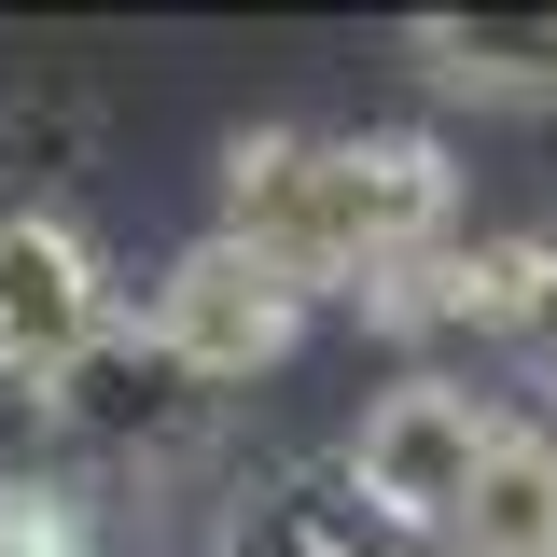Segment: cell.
Here are the masks:
<instances>
[{
  "label": "cell",
  "mask_w": 557,
  "mask_h": 557,
  "mask_svg": "<svg viewBox=\"0 0 557 557\" xmlns=\"http://www.w3.org/2000/svg\"><path fill=\"white\" fill-rule=\"evenodd\" d=\"M209 237H237L278 278L362 307L376 278H405L418 251L460 237V168H446V139H418V126H362V139L237 126L223 139V223Z\"/></svg>",
  "instance_id": "1"
},
{
  "label": "cell",
  "mask_w": 557,
  "mask_h": 557,
  "mask_svg": "<svg viewBox=\"0 0 557 557\" xmlns=\"http://www.w3.org/2000/svg\"><path fill=\"white\" fill-rule=\"evenodd\" d=\"M544 293H557V237L487 223V237H446V251H418L405 278H376L362 321H391V335H487V348H530Z\"/></svg>",
  "instance_id": "5"
},
{
  "label": "cell",
  "mask_w": 557,
  "mask_h": 557,
  "mask_svg": "<svg viewBox=\"0 0 557 557\" xmlns=\"http://www.w3.org/2000/svg\"><path fill=\"white\" fill-rule=\"evenodd\" d=\"M112 335V265L98 237L57 209H0V391H42L57 405L70 362Z\"/></svg>",
  "instance_id": "3"
},
{
  "label": "cell",
  "mask_w": 557,
  "mask_h": 557,
  "mask_svg": "<svg viewBox=\"0 0 557 557\" xmlns=\"http://www.w3.org/2000/svg\"><path fill=\"white\" fill-rule=\"evenodd\" d=\"M446 557H557V432H502L474 516L446 530Z\"/></svg>",
  "instance_id": "9"
},
{
  "label": "cell",
  "mask_w": 557,
  "mask_h": 557,
  "mask_svg": "<svg viewBox=\"0 0 557 557\" xmlns=\"http://www.w3.org/2000/svg\"><path fill=\"white\" fill-rule=\"evenodd\" d=\"M223 557H418V530L348 474V446H335V460H307V474L251 487V502L223 516Z\"/></svg>",
  "instance_id": "7"
},
{
  "label": "cell",
  "mask_w": 557,
  "mask_h": 557,
  "mask_svg": "<svg viewBox=\"0 0 557 557\" xmlns=\"http://www.w3.org/2000/svg\"><path fill=\"white\" fill-rule=\"evenodd\" d=\"M530 362H544V391H557V293H544V321H530Z\"/></svg>",
  "instance_id": "11"
},
{
  "label": "cell",
  "mask_w": 557,
  "mask_h": 557,
  "mask_svg": "<svg viewBox=\"0 0 557 557\" xmlns=\"http://www.w3.org/2000/svg\"><path fill=\"white\" fill-rule=\"evenodd\" d=\"M0 557H112V516L70 474H0Z\"/></svg>",
  "instance_id": "10"
},
{
  "label": "cell",
  "mask_w": 557,
  "mask_h": 557,
  "mask_svg": "<svg viewBox=\"0 0 557 557\" xmlns=\"http://www.w3.org/2000/svg\"><path fill=\"white\" fill-rule=\"evenodd\" d=\"M405 57L446 84V98H487V112H557V14H418Z\"/></svg>",
  "instance_id": "8"
},
{
  "label": "cell",
  "mask_w": 557,
  "mask_h": 557,
  "mask_svg": "<svg viewBox=\"0 0 557 557\" xmlns=\"http://www.w3.org/2000/svg\"><path fill=\"white\" fill-rule=\"evenodd\" d=\"M502 432H516V418H487L460 376H405V391H376V405H362L348 474L376 487L418 544H446V530L474 516V487H487V460H502Z\"/></svg>",
  "instance_id": "2"
},
{
  "label": "cell",
  "mask_w": 557,
  "mask_h": 557,
  "mask_svg": "<svg viewBox=\"0 0 557 557\" xmlns=\"http://www.w3.org/2000/svg\"><path fill=\"white\" fill-rule=\"evenodd\" d=\"M209 405H223V391H209V376H196L168 335H153V321H112V335L70 362V391H57V418L84 432V446H139V460L196 446Z\"/></svg>",
  "instance_id": "6"
},
{
  "label": "cell",
  "mask_w": 557,
  "mask_h": 557,
  "mask_svg": "<svg viewBox=\"0 0 557 557\" xmlns=\"http://www.w3.org/2000/svg\"><path fill=\"white\" fill-rule=\"evenodd\" d=\"M307 278H278L265 251H237V237H196L182 265L153 278V335L196 362L209 391H251L265 362H293V335H307Z\"/></svg>",
  "instance_id": "4"
}]
</instances>
